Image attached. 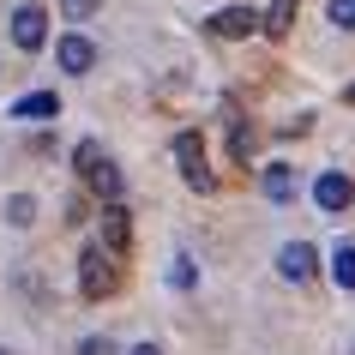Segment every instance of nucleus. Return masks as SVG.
Masks as SVG:
<instances>
[{
    "mask_svg": "<svg viewBox=\"0 0 355 355\" xmlns=\"http://www.w3.org/2000/svg\"><path fill=\"white\" fill-rule=\"evenodd\" d=\"M121 253H114V247H85V253H78V295L85 301H103V295H114V283H121Z\"/></svg>",
    "mask_w": 355,
    "mask_h": 355,
    "instance_id": "obj_1",
    "label": "nucleus"
},
{
    "mask_svg": "<svg viewBox=\"0 0 355 355\" xmlns=\"http://www.w3.org/2000/svg\"><path fill=\"white\" fill-rule=\"evenodd\" d=\"M73 157H78V175L91 181V193H96V199H103V205L127 193V181H121V168H114L109 157H103V145H91V139H85V145H78Z\"/></svg>",
    "mask_w": 355,
    "mask_h": 355,
    "instance_id": "obj_2",
    "label": "nucleus"
},
{
    "mask_svg": "<svg viewBox=\"0 0 355 355\" xmlns=\"http://www.w3.org/2000/svg\"><path fill=\"white\" fill-rule=\"evenodd\" d=\"M175 163H181V181H187L193 193H211V187H217V175H211V163H205V139H199V132H175Z\"/></svg>",
    "mask_w": 355,
    "mask_h": 355,
    "instance_id": "obj_3",
    "label": "nucleus"
},
{
    "mask_svg": "<svg viewBox=\"0 0 355 355\" xmlns=\"http://www.w3.org/2000/svg\"><path fill=\"white\" fill-rule=\"evenodd\" d=\"M12 42H19L24 55H37L42 42H49V12L42 6H19L12 12Z\"/></svg>",
    "mask_w": 355,
    "mask_h": 355,
    "instance_id": "obj_4",
    "label": "nucleus"
},
{
    "mask_svg": "<svg viewBox=\"0 0 355 355\" xmlns=\"http://www.w3.org/2000/svg\"><path fill=\"white\" fill-rule=\"evenodd\" d=\"M349 199H355V181H349V175H337V168H331V175H319V181H313V205L325 211V217H343Z\"/></svg>",
    "mask_w": 355,
    "mask_h": 355,
    "instance_id": "obj_5",
    "label": "nucleus"
},
{
    "mask_svg": "<svg viewBox=\"0 0 355 355\" xmlns=\"http://www.w3.org/2000/svg\"><path fill=\"white\" fill-rule=\"evenodd\" d=\"M55 60H60V73L85 78V73L96 67V42H91V37H78V31H73V37H60V42H55Z\"/></svg>",
    "mask_w": 355,
    "mask_h": 355,
    "instance_id": "obj_6",
    "label": "nucleus"
},
{
    "mask_svg": "<svg viewBox=\"0 0 355 355\" xmlns=\"http://www.w3.org/2000/svg\"><path fill=\"white\" fill-rule=\"evenodd\" d=\"M277 271H283V277H289V283H307V277H313V271H319V253H313V247H307V241H289V247H283V253H277Z\"/></svg>",
    "mask_w": 355,
    "mask_h": 355,
    "instance_id": "obj_7",
    "label": "nucleus"
},
{
    "mask_svg": "<svg viewBox=\"0 0 355 355\" xmlns=\"http://www.w3.org/2000/svg\"><path fill=\"white\" fill-rule=\"evenodd\" d=\"M211 31L217 37H253L259 31V12L253 6H223V12H211Z\"/></svg>",
    "mask_w": 355,
    "mask_h": 355,
    "instance_id": "obj_8",
    "label": "nucleus"
},
{
    "mask_svg": "<svg viewBox=\"0 0 355 355\" xmlns=\"http://www.w3.org/2000/svg\"><path fill=\"white\" fill-rule=\"evenodd\" d=\"M55 114H60V96L55 91H31V96L12 103V121H24V127H31V121H55Z\"/></svg>",
    "mask_w": 355,
    "mask_h": 355,
    "instance_id": "obj_9",
    "label": "nucleus"
},
{
    "mask_svg": "<svg viewBox=\"0 0 355 355\" xmlns=\"http://www.w3.org/2000/svg\"><path fill=\"white\" fill-rule=\"evenodd\" d=\"M127 241H132L127 205H121V199H109V205H103V247H114V253H127Z\"/></svg>",
    "mask_w": 355,
    "mask_h": 355,
    "instance_id": "obj_10",
    "label": "nucleus"
},
{
    "mask_svg": "<svg viewBox=\"0 0 355 355\" xmlns=\"http://www.w3.org/2000/svg\"><path fill=\"white\" fill-rule=\"evenodd\" d=\"M295 187H301V181H295V168H289V163H271V168H265V199L289 205V199H295Z\"/></svg>",
    "mask_w": 355,
    "mask_h": 355,
    "instance_id": "obj_11",
    "label": "nucleus"
},
{
    "mask_svg": "<svg viewBox=\"0 0 355 355\" xmlns=\"http://www.w3.org/2000/svg\"><path fill=\"white\" fill-rule=\"evenodd\" d=\"M289 24H295V0H271V12H259L265 37H289Z\"/></svg>",
    "mask_w": 355,
    "mask_h": 355,
    "instance_id": "obj_12",
    "label": "nucleus"
},
{
    "mask_svg": "<svg viewBox=\"0 0 355 355\" xmlns=\"http://www.w3.org/2000/svg\"><path fill=\"white\" fill-rule=\"evenodd\" d=\"M6 223L31 229V223H37V199H31V193H12V199H6Z\"/></svg>",
    "mask_w": 355,
    "mask_h": 355,
    "instance_id": "obj_13",
    "label": "nucleus"
},
{
    "mask_svg": "<svg viewBox=\"0 0 355 355\" xmlns=\"http://www.w3.org/2000/svg\"><path fill=\"white\" fill-rule=\"evenodd\" d=\"M331 277L337 289H355V247H331Z\"/></svg>",
    "mask_w": 355,
    "mask_h": 355,
    "instance_id": "obj_14",
    "label": "nucleus"
},
{
    "mask_svg": "<svg viewBox=\"0 0 355 355\" xmlns=\"http://www.w3.org/2000/svg\"><path fill=\"white\" fill-rule=\"evenodd\" d=\"M168 283H175V289H193V283H199V271H193L187 253H175V265H168Z\"/></svg>",
    "mask_w": 355,
    "mask_h": 355,
    "instance_id": "obj_15",
    "label": "nucleus"
},
{
    "mask_svg": "<svg viewBox=\"0 0 355 355\" xmlns=\"http://www.w3.org/2000/svg\"><path fill=\"white\" fill-rule=\"evenodd\" d=\"M60 12H67L73 24H85V19H96V12H103V0H60Z\"/></svg>",
    "mask_w": 355,
    "mask_h": 355,
    "instance_id": "obj_16",
    "label": "nucleus"
},
{
    "mask_svg": "<svg viewBox=\"0 0 355 355\" xmlns=\"http://www.w3.org/2000/svg\"><path fill=\"white\" fill-rule=\"evenodd\" d=\"M331 24L337 31H355V0H331Z\"/></svg>",
    "mask_w": 355,
    "mask_h": 355,
    "instance_id": "obj_17",
    "label": "nucleus"
},
{
    "mask_svg": "<svg viewBox=\"0 0 355 355\" xmlns=\"http://www.w3.org/2000/svg\"><path fill=\"white\" fill-rule=\"evenodd\" d=\"M78 355H121V349H114L109 337H85V343H78Z\"/></svg>",
    "mask_w": 355,
    "mask_h": 355,
    "instance_id": "obj_18",
    "label": "nucleus"
},
{
    "mask_svg": "<svg viewBox=\"0 0 355 355\" xmlns=\"http://www.w3.org/2000/svg\"><path fill=\"white\" fill-rule=\"evenodd\" d=\"M127 355H163V349H157V343H132Z\"/></svg>",
    "mask_w": 355,
    "mask_h": 355,
    "instance_id": "obj_19",
    "label": "nucleus"
},
{
    "mask_svg": "<svg viewBox=\"0 0 355 355\" xmlns=\"http://www.w3.org/2000/svg\"><path fill=\"white\" fill-rule=\"evenodd\" d=\"M0 355H12V349H0Z\"/></svg>",
    "mask_w": 355,
    "mask_h": 355,
    "instance_id": "obj_20",
    "label": "nucleus"
}]
</instances>
